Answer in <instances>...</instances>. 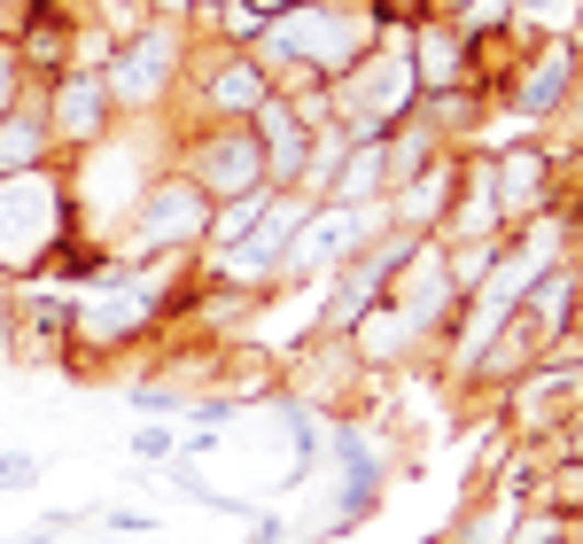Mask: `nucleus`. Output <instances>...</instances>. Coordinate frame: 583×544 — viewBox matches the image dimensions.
Returning a JSON list of instances; mask_svg holds the SVG:
<instances>
[{
	"mask_svg": "<svg viewBox=\"0 0 583 544\" xmlns=\"http://www.w3.org/2000/svg\"><path fill=\"white\" fill-rule=\"evenodd\" d=\"M24 483H39L32 460H0V490H24Z\"/></svg>",
	"mask_w": 583,
	"mask_h": 544,
	"instance_id": "1",
	"label": "nucleus"
}]
</instances>
